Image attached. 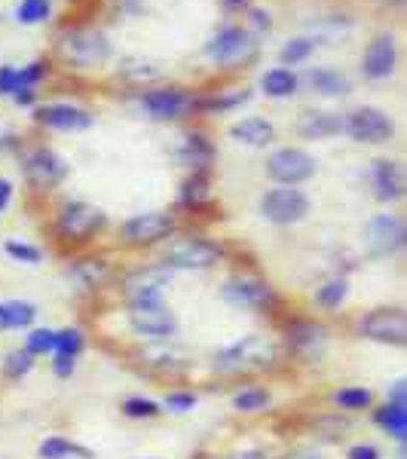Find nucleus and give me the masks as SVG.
Masks as SVG:
<instances>
[{"instance_id":"obj_1","label":"nucleus","mask_w":407,"mask_h":459,"mask_svg":"<svg viewBox=\"0 0 407 459\" xmlns=\"http://www.w3.org/2000/svg\"><path fill=\"white\" fill-rule=\"evenodd\" d=\"M279 359V350L270 337H261V334H251V337H242L239 343L227 346L224 352H218L214 359V368L221 374H261V371H270Z\"/></svg>"},{"instance_id":"obj_2","label":"nucleus","mask_w":407,"mask_h":459,"mask_svg":"<svg viewBox=\"0 0 407 459\" xmlns=\"http://www.w3.org/2000/svg\"><path fill=\"white\" fill-rule=\"evenodd\" d=\"M56 49L65 65H74V68H99L110 56V40L108 34L95 31V28H68V31L58 34Z\"/></svg>"},{"instance_id":"obj_3","label":"nucleus","mask_w":407,"mask_h":459,"mask_svg":"<svg viewBox=\"0 0 407 459\" xmlns=\"http://www.w3.org/2000/svg\"><path fill=\"white\" fill-rule=\"evenodd\" d=\"M205 56L212 62L224 65V68H242L248 65L251 58L257 56V43H255V34H248L246 28L239 25H227L214 34V40L205 47Z\"/></svg>"},{"instance_id":"obj_4","label":"nucleus","mask_w":407,"mask_h":459,"mask_svg":"<svg viewBox=\"0 0 407 459\" xmlns=\"http://www.w3.org/2000/svg\"><path fill=\"white\" fill-rule=\"evenodd\" d=\"M316 157L307 153L303 147H279L266 157V175L279 184V187H298L316 175Z\"/></svg>"},{"instance_id":"obj_5","label":"nucleus","mask_w":407,"mask_h":459,"mask_svg":"<svg viewBox=\"0 0 407 459\" xmlns=\"http://www.w3.org/2000/svg\"><path fill=\"white\" fill-rule=\"evenodd\" d=\"M261 214L276 227L300 224L309 214V199L298 187H273L261 196Z\"/></svg>"},{"instance_id":"obj_6","label":"nucleus","mask_w":407,"mask_h":459,"mask_svg":"<svg viewBox=\"0 0 407 459\" xmlns=\"http://www.w3.org/2000/svg\"><path fill=\"white\" fill-rule=\"evenodd\" d=\"M343 132L359 144H383L395 135V123L380 108H355L343 117Z\"/></svg>"},{"instance_id":"obj_7","label":"nucleus","mask_w":407,"mask_h":459,"mask_svg":"<svg viewBox=\"0 0 407 459\" xmlns=\"http://www.w3.org/2000/svg\"><path fill=\"white\" fill-rule=\"evenodd\" d=\"M221 246L199 236H187V239H175L166 251L169 270H209L221 261Z\"/></svg>"},{"instance_id":"obj_8","label":"nucleus","mask_w":407,"mask_h":459,"mask_svg":"<svg viewBox=\"0 0 407 459\" xmlns=\"http://www.w3.org/2000/svg\"><path fill=\"white\" fill-rule=\"evenodd\" d=\"M101 227H105V214L89 203L65 205L56 221V233L62 236L65 242H86V239H92Z\"/></svg>"},{"instance_id":"obj_9","label":"nucleus","mask_w":407,"mask_h":459,"mask_svg":"<svg viewBox=\"0 0 407 459\" xmlns=\"http://www.w3.org/2000/svg\"><path fill=\"white\" fill-rule=\"evenodd\" d=\"M175 230V218L166 212H144V214H135L129 218L126 224L120 227L126 246L132 248H147V246H157V242L169 239Z\"/></svg>"},{"instance_id":"obj_10","label":"nucleus","mask_w":407,"mask_h":459,"mask_svg":"<svg viewBox=\"0 0 407 459\" xmlns=\"http://www.w3.org/2000/svg\"><path fill=\"white\" fill-rule=\"evenodd\" d=\"M129 325L135 334L151 340H166L178 331V318L172 309L162 303H132L129 307Z\"/></svg>"},{"instance_id":"obj_11","label":"nucleus","mask_w":407,"mask_h":459,"mask_svg":"<svg viewBox=\"0 0 407 459\" xmlns=\"http://www.w3.org/2000/svg\"><path fill=\"white\" fill-rule=\"evenodd\" d=\"M68 175V162L49 147H34L25 157V178L34 190H53Z\"/></svg>"},{"instance_id":"obj_12","label":"nucleus","mask_w":407,"mask_h":459,"mask_svg":"<svg viewBox=\"0 0 407 459\" xmlns=\"http://www.w3.org/2000/svg\"><path fill=\"white\" fill-rule=\"evenodd\" d=\"M196 105V99L190 92L178 86H160V89H147L142 95V108L153 120H181L184 114H190Z\"/></svg>"},{"instance_id":"obj_13","label":"nucleus","mask_w":407,"mask_h":459,"mask_svg":"<svg viewBox=\"0 0 407 459\" xmlns=\"http://www.w3.org/2000/svg\"><path fill=\"white\" fill-rule=\"evenodd\" d=\"M359 331L368 340H377V343L404 346L407 316H404V309H371V313L359 322Z\"/></svg>"},{"instance_id":"obj_14","label":"nucleus","mask_w":407,"mask_h":459,"mask_svg":"<svg viewBox=\"0 0 407 459\" xmlns=\"http://www.w3.org/2000/svg\"><path fill=\"white\" fill-rule=\"evenodd\" d=\"M169 285H172L169 266H142L126 279V298L132 303H162Z\"/></svg>"},{"instance_id":"obj_15","label":"nucleus","mask_w":407,"mask_h":459,"mask_svg":"<svg viewBox=\"0 0 407 459\" xmlns=\"http://www.w3.org/2000/svg\"><path fill=\"white\" fill-rule=\"evenodd\" d=\"M395 58H398V47L392 34H377L365 49V58H361V74L368 80H389L392 71H395Z\"/></svg>"},{"instance_id":"obj_16","label":"nucleus","mask_w":407,"mask_h":459,"mask_svg":"<svg viewBox=\"0 0 407 459\" xmlns=\"http://www.w3.org/2000/svg\"><path fill=\"white\" fill-rule=\"evenodd\" d=\"M224 300L242 309H266L276 303V294L261 279H230L224 285Z\"/></svg>"},{"instance_id":"obj_17","label":"nucleus","mask_w":407,"mask_h":459,"mask_svg":"<svg viewBox=\"0 0 407 459\" xmlns=\"http://www.w3.org/2000/svg\"><path fill=\"white\" fill-rule=\"evenodd\" d=\"M404 221L395 218V214H380L368 224V246H371L374 255H395L404 246Z\"/></svg>"},{"instance_id":"obj_18","label":"nucleus","mask_w":407,"mask_h":459,"mask_svg":"<svg viewBox=\"0 0 407 459\" xmlns=\"http://www.w3.org/2000/svg\"><path fill=\"white\" fill-rule=\"evenodd\" d=\"M34 117H37V123H40V126H47V129H56V132H83V129L92 126V117H89L83 108H74V105L37 108Z\"/></svg>"},{"instance_id":"obj_19","label":"nucleus","mask_w":407,"mask_h":459,"mask_svg":"<svg viewBox=\"0 0 407 459\" xmlns=\"http://www.w3.org/2000/svg\"><path fill=\"white\" fill-rule=\"evenodd\" d=\"M288 343L303 359H319L328 346V331L316 322H291L288 325Z\"/></svg>"},{"instance_id":"obj_20","label":"nucleus","mask_w":407,"mask_h":459,"mask_svg":"<svg viewBox=\"0 0 407 459\" xmlns=\"http://www.w3.org/2000/svg\"><path fill=\"white\" fill-rule=\"evenodd\" d=\"M343 132V117L328 114V110H307L298 120V135L307 142H322V138H334Z\"/></svg>"},{"instance_id":"obj_21","label":"nucleus","mask_w":407,"mask_h":459,"mask_svg":"<svg viewBox=\"0 0 407 459\" xmlns=\"http://www.w3.org/2000/svg\"><path fill=\"white\" fill-rule=\"evenodd\" d=\"M371 178H374L377 199H383V203H395V199L404 196V172L398 162L377 160L371 169Z\"/></svg>"},{"instance_id":"obj_22","label":"nucleus","mask_w":407,"mask_h":459,"mask_svg":"<svg viewBox=\"0 0 407 459\" xmlns=\"http://www.w3.org/2000/svg\"><path fill=\"white\" fill-rule=\"evenodd\" d=\"M230 138L246 147H266L276 138V129H273V123L264 120V117H246V120L230 126Z\"/></svg>"},{"instance_id":"obj_23","label":"nucleus","mask_w":407,"mask_h":459,"mask_svg":"<svg viewBox=\"0 0 407 459\" xmlns=\"http://www.w3.org/2000/svg\"><path fill=\"white\" fill-rule=\"evenodd\" d=\"M178 160H181L184 166L194 169V172H209V166L214 160V147L203 132H194V135L184 138L181 151H178Z\"/></svg>"},{"instance_id":"obj_24","label":"nucleus","mask_w":407,"mask_h":459,"mask_svg":"<svg viewBox=\"0 0 407 459\" xmlns=\"http://www.w3.org/2000/svg\"><path fill=\"white\" fill-rule=\"evenodd\" d=\"M307 83L313 86L319 95H328V99L346 95L352 89L350 77H343L340 71H331V68H313V71L307 74Z\"/></svg>"},{"instance_id":"obj_25","label":"nucleus","mask_w":407,"mask_h":459,"mask_svg":"<svg viewBox=\"0 0 407 459\" xmlns=\"http://www.w3.org/2000/svg\"><path fill=\"white\" fill-rule=\"evenodd\" d=\"M298 74L294 71H288V68H273V71H266L264 74V80H261V86H264V92L266 95H273V99H288V95H294L298 92Z\"/></svg>"},{"instance_id":"obj_26","label":"nucleus","mask_w":407,"mask_h":459,"mask_svg":"<svg viewBox=\"0 0 407 459\" xmlns=\"http://www.w3.org/2000/svg\"><path fill=\"white\" fill-rule=\"evenodd\" d=\"M40 459H92V450L80 447V444H74L68 438H47L40 444Z\"/></svg>"},{"instance_id":"obj_27","label":"nucleus","mask_w":407,"mask_h":459,"mask_svg":"<svg viewBox=\"0 0 407 459\" xmlns=\"http://www.w3.org/2000/svg\"><path fill=\"white\" fill-rule=\"evenodd\" d=\"M34 318H37V309L31 303H22V300L0 303V325H4V328H28Z\"/></svg>"},{"instance_id":"obj_28","label":"nucleus","mask_w":407,"mask_h":459,"mask_svg":"<svg viewBox=\"0 0 407 459\" xmlns=\"http://www.w3.org/2000/svg\"><path fill=\"white\" fill-rule=\"evenodd\" d=\"M377 423H380L392 438L404 441L407 438V404H386L383 411H377Z\"/></svg>"},{"instance_id":"obj_29","label":"nucleus","mask_w":407,"mask_h":459,"mask_svg":"<svg viewBox=\"0 0 407 459\" xmlns=\"http://www.w3.org/2000/svg\"><path fill=\"white\" fill-rule=\"evenodd\" d=\"M209 199V172H194L181 184V203L184 205H203Z\"/></svg>"},{"instance_id":"obj_30","label":"nucleus","mask_w":407,"mask_h":459,"mask_svg":"<svg viewBox=\"0 0 407 459\" xmlns=\"http://www.w3.org/2000/svg\"><path fill=\"white\" fill-rule=\"evenodd\" d=\"M266 404H270V392L261 386H246L233 395V407L242 413H257V411H264Z\"/></svg>"},{"instance_id":"obj_31","label":"nucleus","mask_w":407,"mask_h":459,"mask_svg":"<svg viewBox=\"0 0 407 459\" xmlns=\"http://www.w3.org/2000/svg\"><path fill=\"white\" fill-rule=\"evenodd\" d=\"M334 402L343 407V411H365V407H371L374 395H371V389L346 386V389L334 392Z\"/></svg>"},{"instance_id":"obj_32","label":"nucleus","mask_w":407,"mask_h":459,"mask_svg":"<svg viewBox=\"0 0 407 459\" xmlns=\"http://www.w3.org/2000/svg\"><path fill=\"white\" fill-rule=\"evenodd\" d=\"M313 49H316V40H309V37H294V40H288L282 47L279 58H282V65H300V62H307Z\"/></svg>"},{"instance_id":"obj_33","label":"nucleus","mask_w":407,"mask_h":459,"mask_svg":"<svg viewBox=\"0 0 407 459\" xmlns=\"http://www.w3.org/2000/svg\"><path fill=\"white\" fill-rule=\"evenodd\" d=\"M77 279L83 282L86 288H95L108 279V264L99 261V257H89V261H80L77 264Z\"/></svg>"},{"instance_id":"obj_34","label":"nucleus","mask_w":407,"mask_h":459,"mask_svg":"<svg viewBox=\"0 0 407 459\" xmlns=\"http://www.w3.org/2000/svg\"><path fill=\"white\" fill-rule=\"evenodd\" d=\"M346 291H350L346 279H331V282H325L319 291H316V300H319V307L325 309H334L346 300Z\"/></svg>"},{"instance_id":"obj_35","label":"nucleus","mask_w":407,"mask_h":459,"mask_svg":"<svg viewBox=\"0 0 407 459\" xmlns=\"http://www.w3.org/2000/svg\"><path fill=\"white\" fill-rule=\"evenodd\" d=\"M34 368V355L28 350H13L10 355H6L4 361V374L10 377V380H19V377H25L28 371Z\"/></svg>"},{"instance_id":"obj_36","label":"nucleus","mask_w":407,"mask_h":459,"mask_svg":"<svg viewBox=\"0 0 407 459\" xmlns=\"http://www.w3.org/2000/svg\"><path fill=\"white\" fill-rule=\"evenodd\" d=\"M123 413L132 420H153V417H160V404L151 402V398H126Z\"/></svg>"},{"instance_id":"obj_37","label":"nucleus","mask_w":407,"mask_h":459,"mask_svg":"<svg viewBox=\"0 0 407 459\" xmlns=\"http://www.w3.org/2000/svg\"><path fill=\"white\" fill-rule=\"evenodd\" d=\"M49 0H22V6H19V22H25V25H37V22H43V19H49Z\"/></svg>"},{"instance_id":"obj_38","label":"nucleus","mask_w":407,"mask_h":459,"mask_svg":"<svg viewBox=\"0 0 407 459\" xmlns=\"http://www.w3.org/2000/svg\"><path fill=\"white\" fill-rule=\"evenodd\" d=\"M242 101H248V89H242V92H233V95H214V99L196 101L194 110H230L236 105H242Z\"/></svg>"},{"instance_id":"obj_39","label":"nucleus","mask_w":407,"mask_h":459,"mask_svg":"<svg viewBox=\"0 0 407 459\" xmlns=\"http://www.w3.org/2000/svg\"><path fill=\"white\" fill-rule=\"evenodd\" d=\"M80 346H83V331L80 328L56 331V352L58 355H74V359H77Z\"/></svg>"},{"instance_id":"obj_40","label":"nucleus","mask_w":407,"mask_h":459,"mask_svg":"<svg viewBox=\"0 0 407 459\" xmlns=\"http://www.w3.org/2000/svg\"><path fill=\"white\" fill-rule=\"evenodd\" d=\"M6 255H10L13 261H19V264H40L43 251L37 246H28V242L10 239V242H6Z\"/></svg>"},{"instance_id":"obj_41","label":"nucleus","mask_w":407,"mask_h":459,"mask_svg":"<svg viewBox=\"0 0 407 459\" xmlns=\"http://www.w3.org/2000/svg\"><path fill=\"white\" fill-rule=\"evenodd\" d=\"M31 355H47V352H56V331L49 328H40L28 337V346H25Z\"/></svg>"},{"instance_id":"obj_42","label":"nucleus","mask_w":407,"mask_h":459,"mask_svg":"<svg viewBox=\"0 0 407 459\" xmlns=\"http://www.w3.org/2000/svg\"><path fill=\"white\" fill-rule=\"evenodd\" d=\"M166 407L172 413H187V411H194V407H196V395H194V392H169Z\"/></svg>"},{"instance_id":"obj_43","label":"nucleus","mask_w":407,"mask_h":459,"mask_svg":"<svg viewBox=\"0 0 407 459\" xmlns=\"http://www.w3.org/2000/svg\"><path fill=\"white\" fill-rule=\"evenodd\" d=\"M248 28L246 31L251 34V31H270L273 28V16L266 10H257V6H248Z\"/></svg>"},{"instance_id":"obj_44","label":"nucleus","mask_w":407,"mask_h":459,"mask_svg":"<svg viewBox=\"0 0 407 459\" xmlns=\"http://www.w3.org/2000/svg\"><path fill=\"white\" fill-rule=\"evenodd\" d=\"M47 71H49V65H47V62L28 65V68H22V71H19V86H31V89H34L37 80L47 77Z\"/></svg>"},{"instance_id":"obj_45","label":"nucleus","mask_w":407,"mask_h":459,"mask_svg":"<svg viewBox=\"0 0 407 459\" xmlns=\"http://www.w3.org/2000/svg\"><path fill=\"white\" fill-rule=\"evenodd\" d=\"M19 86V68H13V65H4L0 68V95H13Z\"/></svg>"},{"instance_id":"obj_46","label":"nucleus","mask_w":407,"mask_h":459,"mask_svg":"<svg viewBox=\"0 0 407 459\" xmlns=\"http://www.w3.org/2000/svg\"><path fill=\"white\" fill-rule=\"evenodd\" d=\"M346 459H380V454H377L374 444H355V447H350Z\"/></svg>"},{"instance_id":"obj_47","label":"nucleus","mask_w":407,"mask_h":459,"mask_svg":"<svg viewBox=\"0 0 407 459\" xmlns=\"http://www.w3.org/2000/svg\"><path fill=\"white\" fill-rule=\"evenodd\" d=\"M53 371H56V377H71L74 374V355H56Z\"/></svg>"},{"instance_id":"obj_48","label":"nucleus","mask_w":407,"mask_h":459,"mask_svg":"<svg viewBox=\"0 0 407 459\" xmlns=\"http://www.w3.org/2000/svg\"><path fill=\"white\" fill-rule=\"evenodd\" d=\"M13 99H16V105H34L37 92H34L31 86H22V89H16V92H13Z\"/></svg>"},{"instance_id":"obj_49","label":"nucleus","mask_w":407,"mask_h":459,"mask_svg":"<svg viewBox=\"0 0 407 459\" xmlns=\"http://www.w3.org/2000/svg\"><path fill=\"white\" fill-rule=\"evenodd\" d=\"M10 199H13V184L6 181V178H0V212H6Z\"/></svg>"},{"instance_id":"obj_50","label":"nucleus","mask_w":407,"mask_h":459,"mask_svg":"<svg viewBox=\"0 0 407 459\" xmlns=\"http://www.w3.org/2000/svg\"><path fill=\"white\" fill-rule=\"evenodd\" d=\"M221 6H224L227 13H246L251 6V0H221Z\"/></svg>"},{"instance_id":"obj_51","label":"nucleus","mask_w":407,"mask_h":459,"mask_svg":"<svg viewBox=\"0 0 407 459\" xmlns=\"http://www.w3.org/2000/svg\"><path fill=\"white\" fill-rule=\"evenodd\" d=\"M279 459H325L322 454H316V450H291V454L279 456Z\"/></svg>"},{"instance_id":"obj_52","label":"nucleus","mask_w":407,"mask_h":459,"mask_svg":"<svg viewBox=\"0 0 407 459\" xmlns=\"http://www.w3.org/2000/svg\"><path fill=\"white\" fill-rule=\"evenodd\" d=\"M404 395H407L404 380H398L395 386H392V404H404Z\"/></svg>"},{"instance_id":"obj_53","label":"nucleus","mask_w":407,"mask_h":459,"mask_svg":"<svg viewBox=\"0 0 407 459\" xmlns=\"http://www.w3.org/2000/svg\"><path fill=\"white\" fill-rule=\"evenodd\" d=\"M230 459H266V456L261 454V450H242V454H236Z\"/></svg>"},{"instance_id":"obj_54","label":"nucleus","mask_w":407,"mask_h":459,"mask_svg":"<svg viewBox=\"0 0 407 459\" xmlns=\"http://www.w3.org/2000/svg\"><path fill=\"white\" fill-rule=\"evenodd\" d=\"M377 4H386V6H398V4H404V0H377Z\"/></svg>"},{"instance_id":"obj_55","label":"nucleus","mask_w":407,"mask_h":459,"mask_svg":"<svg viewBox=\"0 0 407 459\" xmlns=\"http://www.w3.org/2000/svg\"><path fill=\"white\" fill-rule=\"evenodd\" d=\"M0 328H4V325H0Z\"/></svg>"}]
</instances>
